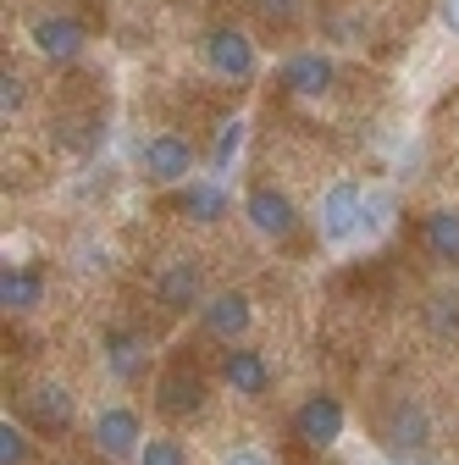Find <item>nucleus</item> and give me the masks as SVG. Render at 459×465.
Segmentation results:
<instances>
[{
	"mask_svg": "<svg viewBox=\"0 0 459 465\" xmlns=\"http://www.w3.org/2000/svg\"><path fill=\"white\" fill-rule=\"evenodd\" d=\"M0 305L6 311H39L44 305V272L34 261H6V272H0Z\"/></svg>",
	"mask_w": 459,
	"mask_h": 465,
	"instance_id": "16",
	"label": "nucleus"
},
{
	"mask_svg": "<svg viewBox=\"0 0 459 465\" xmlns=\"http://www.w3.org/2000/svg\"><path fill=\"white\" fill-rule=\"evenodd\" d=\"M316 227L327 244H349L355 232H366V194L355 183H332L316 205Z\"/></svg>",
	"mask_w": 459,
	"mask_h": 465,
	"instance_id": "7",
	"label": "nucleus"
},
{
	"mask_svg": "<svg viewBox=\"0 0 459 465\" xmlns=\"http://www.w3.org/2000/svg\"><path fill=\"white\" fill-rule=\"evenodd\" d=\"M343 427H349V411H343L337 393H305L299 411H294V438L305 449H332L343 438Z\"/></svg>",
	"mask_w": 459,
	"mask_h": 465,
	"instance_id": "5",
	"label": "nucleus"
},
{
	"mask_svg": "<svg viewBox=\"0 0 459 465\" xmlns=\"http://www.w3.org/2000/svg\"><path fill=\"white\" fill-rule=\"evenodd\" d=\"M260 12H266L271 23H282V28H294V23H299V0H260Z\"/></svg>",
	"mask_w": 459,
	"mask_h": 465,
	"instance_id": "24",
	"label": "nucleus"
},
{
	"mask_svg": "<svg viewBox=\"0 0 459 465\" xmlns=\"http://www.w3.org/2000/svg\"><path fill=\"white\" fill-rule=\"evenodd\" d=\"M437 17H443V28L459 39V0H437Z\"/></svg>",
	"mask_w": 459,
	"mask_h": 465,
	"instance_id": "25",
	"label": "nucleus"
},
{
	"mask_svg": "<svg viewBox=\"0 0 459 465\" xmlns=\"http://www.w3.org/2000/svg\"><path fill=\"white\" fill-rule=\"evenodd\" d=\"M221 382L239 399H260L271 388V361L260 355V349H249V343H233V349H221Z\"/></svg>",
	"mask_w": 459,
	"mask_h": 465,
	"instance_id": "14",
	"label": "nucleus"
},
{
	"mask_svg": "<svg viewBox=\"0 0 459 465\" xmlns=\"http://www.w3.org/2000/svg\"><path fill=\"white\" fill-rule=\"evenodd\" d=\"M426 327L437 338H459V294H432L426 300Z\"/></svg>",
	"mask_w": 459,
	"mask_h": 465,
	"instance_id": "20",
	"label": "nucleus"
},
{
	"mask_svg": "<svg viewBox=\"0 0 459 465\" xmlns=\"http://www.w3.org/2000/svg\"><path fill=\"white\" fill-rule=\"evenodd\" d=\"M89 443L105 460H139L144 454V427H139V416L128 411V404H105V411L94 416V427H89Z\"/></svg>",
	"mask_w": 459,
	"mask_h": 465,
	"instance_id": "11",
	"label": "nucleus"
},
{
	"mask_svg": "<svg viewBox=\"0 0 459 465\" xmlns=\"http://www.w3.org/2000/svg\"><path fill=\"white\" fill-rule=\"evenodd\" d=\"M100 355H105V371L117 382H139L150 371V343L133 327H105L100 332Z\"/></svg>",
	"mask_w": 459,
	"mask_h": 465,
	"instance_id": "13",
	"label": "nucleus"
},
{
	"mask_svg": "<svg viewBox=\"0 0 459 465\" xmlns=\"http://www.w3.org/2000/svg\"><path fill=\"white\" fill-rule=\"evenodd\" d=\"M0 465H28V432L17 421H0Z\"/></svg>",
	"mask_w": 459,
	"mask_h": 465,
	"instance_id": "22",
	"label": "nucleus"
},
{
	"mask_svg": "<svg viewBox=\"0 0 459 465\" xmlns=\"http://www.w3.org/2000/svg\"><path fill=\"white\" fill-rule=\"evenodd\" d=\"M200 62H205V73L221 78V84H255L260 50H255V39H249L239 23H210L205 39H200Z\"/></svg>",
	"mask_w": 459,
	"mask_h": 465,
	"instance_id": "1",
	"label": "nucleus"
},
{
	"mask_svg": "<svg viewBox=\"0 0 459 465\" xmlns=\"http://www.w3.org/2000/svg\"><path fill=\"white\" fill-rule=\"evenodd\" d=\"M421 244L437 266H454L459 272V211L454 205H437L421 216Z\"/></svg>",
	"mask_w": 459,
	"mask_h": 465,
	"instance_id": "17",
	"label": "nucleus"
},
{
	"mask_svg": "<svg viewBox=\"0 0 459 465\" xmlns=\"http://www.w3.org/2000/svg\"><path fill=\"white\" fill-rule=\"evenodd\" d=\"M249 322H255V300L244 294V288H221V294H210L205 311H200V327H205L216 343H227V349L244 343Z\"/></svg>",
	"mask_w": 459,
	"mask_h": 465,
	"instance_id": "12",
	"label": "nucleus"
},
{
	"mask_svg": "<svg viewBox=\"0 0 459 465\" xmlns=\"http://www.w3.org/2000/svg\"><path fill=\"white\" fill-rule=\"evenodd\" d=\"M139 465H189V454H183L178 438H150L144 454H139Z\"/></svg>",
	"mask_w": 459,
	"mask_h": 465,
	"instance_id": "23",
	"label": "nucleus"
},
{
	"mask_svg": "<svg viewBox=\"0 0 459 465\" xmlns=\"http://www.w3.org/2000/svg\"><path fill=\"white\" fill-rule=\"evenodd\" d=\"M332 84H337V62L327 50H294L277 67V89L299 94V100H321V94H332Z\"/></svg>",
	"mask_w": 459,
	"mask_h": 465,
	"instance_id": "6",
	"label": "nucleus"
},
{
	"mask_svg": "<svg viewBox=\"0 0 459 465\" xmlns=\"http://www.w3.org/2000/svg\"><path fill=\"white\" fill-rule=\"evenodd\" d=\"M171 211L200 222V227H210V222H221L227 211H233V200H227V189L216 178H194V183H183L178 194H171Z\"/></svg>",
	"mask_w": 459,
	"mask_h": 465,
	"instance_id": "15",
	"label": "nucleus"
},
{
	"mask_svg": "<svg viewBox=\"0 0 459 465\" xmlns=\"http://www.w3.org/2000/svg\"><path fill=\"white\" fill-rule=\"evenodd\" d=\"M239 150H244V123H239V116H227V123H216V134H210V150H205L210 172H227Z\"/></svg>",
	"mask_w": 459,
	"mask_h": 465,
	"instance_id": "19",
	"label": "nucleus"
},
{
	"mask_svg": "<svg viewBox=\"0 0 459 465\" xmlns=\"http://www.w3.org/2000/svg\"><path fill=\"white\" fill-rule=\"evenodd\" d=\"M382 443L398 465H426L432 454V416H426V404L421 399H398L387 421H382Z\"/></svg>",
	"mask_w": 459,
	"mask_h": 465,
	"instance_id": "3",
	"label": "nucleus"
},
{
	"mask_svg": "<svg viewBox=\"0 0 459 465\" xmlns=\"http://www.w3.org/2000/svg\"><path fill=\"white\" fill-rule=\"evenodd\" d=\"M155 411H161L166 421L200 416V411H205V377H200L194 366H183V361H171V366L161 371V382H155Z\"/></svg>",
	"mask_w": 459,
	"mask_h": 465,
	"instance_id": "10",
	"label": "nucleus"
},
{
	"mask_svg": "<svg viewBox=\"0 0 459 465\" xmlns=\"http://www.w3.org/2000/svg\"><path fill=\"white\" fill-rule=\"evenodd\" d=\"M28 45L44 55V62H55V67H73L78 55L89 50V28H83L73 12H39V17L28 23Z\"/></svg>",
	"mask_w": 459,
	"mask_h": 465,
	"instance_id": "4",
	"label": "nucleus"
},
{
	"mask_svg": "<svg viewBox=\"0 0 459 465\" xmlns=\"http://www.w3.org/2000/svg\"><path fill=\"white\" fill-rule=\"evenodd\" d=\"M23 411L39 432H67L73 427V393L62 382H39L28 399H23Z\"/></svg>",
	"mask_w": 459,
	"mask_h": 465,
	"instance_id": "18",
	"label": "nucleus"
},
{
	"mask_svg": "<svg viewBox=\"0 0 459 465\" xmlns=\"http://www.w3.org/2000/svg\"><path fill=\"white\" fill-rule=\"evenodd\" d=\"M28 105V84H23V73H0V116H6V123H12V116Z\"/></svg>",
	"mask_w": 459,
	"mask_h": 465,
	"instance_id": "21",
	"label": "nucleus"
},
{
	"mask_svg": "<svg viewBox=\"0 0 459 465\" xmlns=\"http://www.w3.org/2000/svg\"><path fill=\"white\" fill-rule=\"evenodd\" d=\"M227 465H271L260 449H233V454H227Z\"/></svg>",
	"mask_w": 459,
	"mask_h": 465,
	"instance_id": "26",
	"label": "nucleus"
},
{
	"mask_svg": "<svg viewBox=\"0 0 459 465\" xmlns=\"http://www.w3.org/2000/svg\"><path fill=\"white\" fill-rule=\"evenodd\" d=\"M244 216H249V227L260 232V239H294L299 232V205L282 194L277 183H255L249 194H244Z\"/></svg>",
	"mask_w": 459,
	"mask_h": 465,
	"instance_id": "8",
	"label": "nucleus"
},
{
	"mask_svg": "<svg viewBox=\"0 0 459 465\" xmlns=\"http://www.w3.org/2000/svg\"><path fill=\"white\" fill-rule=\"evenodd\" d=\"M205 300H210V294H205V272H200L194 255L161 266V277H155V305H161V311L189 316V311H205Z\"/></svg>",
	"mask_w": 459,
	"mask_h": 465,
	"instance_id": "9",
	"label": "nucleus"
},
{
	"mask_svg": "<svg viewBox=\"0 0 459 465\" xmlns=\"http://www.w3.org/2000/svg\"><path fill=\"white\" fill-rule=\"evenodd\" d=\"M194 161H200V150L183 134H171V128H161V134H150L139 144V172H144L155 189H183V183H194Z\"/></svg>",
	"mask_w": 459,
	"mask_h": 465,
	"instance_id": "2",
	"label": "nucleus"
}]
</instances>
